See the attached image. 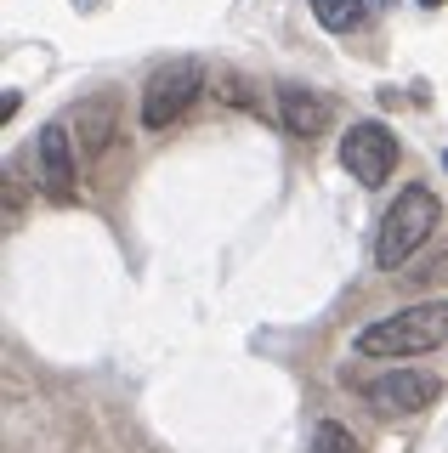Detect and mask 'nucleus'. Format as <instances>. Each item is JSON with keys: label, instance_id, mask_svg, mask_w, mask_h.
<instances>
[{"label": "nucleus", "instance_id": "f257e3e1", "mask_svg": "<svg viewBox=\"0 0 448 453\" xmlns=\"http://www.w3.org/2000/svg\"><path fill=\"white\" fill-rule=\"evenodd\" d=\"M358 357H420V351H437L448 346V306L443 301H420L403 306L391 318H375L369 329H358Z\"/></svg>", "mask_w": 448, "mask_h": 453}, {"label": "nucleus", "instance_id": "f03ea898", "mask_svg": "<svg viewBox=\"0 0 448 453\" xmlns=\"http://www.w3.org/2000/svg\"><path fill=\"white\" fill-rule=\"evenodd\" d=\"M437 226H443L437 193H431V188H403L398 204H391L386 221H381V238H375V261H381V273H403V266L431 244Z\"/></svg>", "mask_w": 448, "mask_h": 453}, {"label": "nucleus", "instance_id": "7ed1b4c3", "mask_svg": "<svg viewBox=\"0 0 448 453\" xmlns=\"http://www.w3.org/2000/svg\"><path fill=\"white\" fill-rule=\"evenodd\" d=\"M205 85H210V74L199 57H171L165 68H153L143 85V131H171Z\"/></svg>", "mask_w": 448, "mask_h": 453}, {"label": "nucleus", "instance_id": "20e7f679", "mask_svg": "<svg viewBox=\"0 0 448 453\" xmlns=\"http://www.w3.org/2000/svg\"><path fill=\"white\" fill-rule=\"evenodd\" d=\"M341 165L352 170V181H363V188H386L391 170H398V136L381 119H358L341 136Z\"/></svg>", "mask_w": 448, "mask_h": 453}, {"label": "nucleus", "instance_id": "39448f33", "mask_svg": "<svg viewBox=\"0 0 448 453\" xmlns=\"http://www.w3.org/2000/svg\"><path fill=\"white\" fill-rule=\"evenodd\" d=\"M363 396H369L375 414H420L437 396V374H426V368H386L381 380L363 386Z\"/></svg>", "mask_w": 448, "mask_h": 453}, {"label": "nucleus", "instance_id": "423d86ee", "mask_svg": "<svg viewBox=\"0 0 448 453\" xmlns=\"http://www.w3.org/2000/svg\"><path fill=\"white\" fill-rule=\"evenodd\" d=\"M35 159H40V181H46L51 198H74V181H80V159H74V131L68 125H46L35 142Z\"/></svg>", "mask_w": 448, "mask_h": 453}, {"label": "nucleus", "instance_id": "0eeeda50", "mask_svg": "<svg viewBox=\"0 0 448 453\" xmlns=\"http://www.w3.org/2000/svg\"><path fill=\"white\" fill-rule=\"evenodd\" d=\"M329 119H335V103L324 91H313V85H284V91H278V125H284L290 136L313 142V136L329 131Z\"/></svg>", "mask_w": 448, "mask_h": 453}, {"label": "nucleus", "instance_id": "6e6552de", "mask_svg": "<svg viewBox=\"0 0 448 453\" xmlns=\"http://www.w3.org/2000/svg\"><path fill=\"white\" fill-rule=\"evenodd\" d=\"M114 142H120L114 103H108V96H91V103H80V113H74V148H80V159H103Z\"/></svg>", "mask_w": 448, "mask_h": 453}, {"label": "nucleus", "instance_id": "1a4fd4ad", "mask_svg": "<svg viewBox=\"0 0 448 453\" xmlns=\"http://www.w3.org/2000/svg\"><path fill=\"white\" fill-rule=\"evenodd\" d=\"M210 91H216V103H228V108L261 113V91H256V85H250L244 74H233V68H221V74L210 80Z\"/></svg>", "mask_w": 448, "mask_h": 453}, {"label": "nucleus", "instance_id": "9d476101", "mask_svg": "<svg viewBox=\"0 0 448 453\" xmlns=\"http://www.w3.org/2000/svg\"><path fill=\"white\" fill-rule=\"evenodd\" d=\"M313 18L329 28V35H352L363 23V0H313Z\"/></svg>", "mask_w": 448, "mask_h": 453}, {"label": "nucleus", "instance_id": "9b49d317", "mask_svg": "<svg viewBox=\"0 0 448 453\" xmlns=\"http://www.w3.org/2000/svg\"><path fill=\"white\" fill-rule=\"evenodd\" d=\"M306 453H358V436L346 431V425L324 419V425L313 431V442H306Z\"/></svg>", "mask_w": 448, "mask_h": 453}, {"label": "nucleus", "instance_id": "f8f14e48", "mask_svg": "<svg viewBox=\"0 0 448 453\" xmlns=\"http://www.w3.org/2000/svg\"><path fill=\"white\" fill-rule=\"evenodd\" d=\"M420 6H443V0H420Z\"/></svg>", "mask_w": 448, "mask_h": 453}, {"label": "nucleus", "instance_id": "ddd939ff", "mask_svg": "<svg viewBox=\"0 0 448 453\" xmlns=\"http://www.w3.org/2000/svg\"><path fill=\"white\" fill-rule=\"evenodd\" d=\"M80 6H97V0H80Z\"/></svg>", "mask_w": 448, "mask_h": 453}, {"label": "nucleus", "instance_id": "4468645a", "mask_svg": "<svg viewBox=\"0 0 448 453\" xmlns=\"http://www.w3.org/2000/svg\"><path fill=\"white\" fill-rule=\"evenodd\" d=\"M375 6H391V0H375Z\"/></svg>", "mask_w": 448, "mask_h": 453}, {"label": "nucleus", "instance_id": "2eb2a0df", "mask_svg": "<svg viewBox=\"0 0 448 453\" xmlns=\"http://www.w3.org/2000/svg\"><path fill=\"white\" fill-rule=\"evenodd\" d=\"M443 170H448V153H443Z\"/></svg>", "mask_w": 448, "mask_h": 453}]
</instances>
